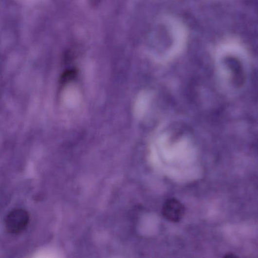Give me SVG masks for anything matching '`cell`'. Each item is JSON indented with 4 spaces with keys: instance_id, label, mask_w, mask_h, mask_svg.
Masks as SVG:
<instances>
[{
    "instance_id": "2",
    "label": "cell",
    "mask_w": 258,
    "mask_h": 258,
    "mask_svg": "<svg viewBox=\"0 0 258 258\" xmlns=\"http://www.w3.org/2000/svg\"><path fill=\"white\" fill-rule=\"evenodd\" d=\"M184 205L180 201L175 198L167 200L162 208L164 217L173 222L180 221L184 216Z\"/></svg>"
},
{
    "instance_id": "1",
    "label": "cell",
    "mask_w": 258,
    "mask_h": 258,
    "mask_svg": "<svg viewBox=\"0 0 258 258\" xmlns=\"http://www.w3.org/2000/svg\"><path fill=\"white\" fill-rule=\"evenodd\" d=\"M30 221L28 212L23 209H16L10 212L5 221L7 231L11 234H18L22 232Z\"/></svg>"
}]
</instances>
